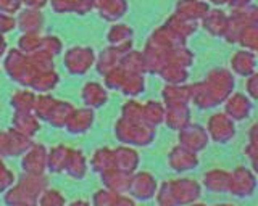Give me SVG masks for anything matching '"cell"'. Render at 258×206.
<instances>
[{"label":"cell","mask_w":258,"mask_h":206,"mask_svg":"<svg viewBox=\"0 0 258 206\" xmlns=\"http://www.w3.org/2000/svg\"><path fill=\"white\" fill-rule=\"evenodd\" d=\"M171 188V195H173V200L174 204H190L194 201L199 200L200 196V188L197 184H192V182H181V185L174 188L173 185L169 187Z\"/></svg>","instance_id":"obj_1"},{"label":"cell","mask_w":258,"mask_h":206,"mask_svg":"<svg viewBox=\"0 0 258 206\" xmlns=\"http://www.w3.org/2000/svg\"><path fill=\"white\" fill-rule=\"evenodd\" d=\"M68 206H92V204L86 200H75V201H71Z\"/></svg>","instance_id":"obj_5"},{"label":"cell","mask_w":258,"mask_h":206,"mask_svg":"<svg viewBox=\"0 0 258 206\" xmlns=\"http://www.w3.org/2000/svg\"><path fill=\"white\" fill-rule=\"evenodd\" d=\"M215 206H236V204H232V203H218Z\"/></svg>","instance_id":"obj_7"},{"label":"cell","mask_w":258,"mask_h":206,"mask_svg":"<svg viewBox=\"0 0 258 206\" xmlns=\"http://www.w3.org/2000/svg\"><path fill=\"white\" fill-rule=\"evenodd\" d=\"M15 206H24V204H15Z\"/></svg>","instance_id":"obj_8"},{"label":"cell","mask_w":258,"mask_h":206,"mask_svg":"<svg viewBox=\"0 0 258 206\" xmlns=\"http://www.w3.org/2000/svg\"><path fill=\"white\" fill-rule=\"evenodd\" d=\"M185 206H207V204H204V203H197V201H194V203H190V204H185Z\"/></svg>","instance_id":"obj_6"},{"label":"cell","mask_w":258,"mask_h":206,"mask_svg":"<svg viewBox=\"0 0 258 206\" xmlns=\"http://www.w3.org/2000/svg\"><path fill=\"white\" fill-rule=\"evenodd\" d=\"M113 206H136L133 198H127L123 195H116L115 196V201H113Z\"/></svg>","instance_id":"obj_4"},{"label":"cell","mask_w":258,"mask_h":206,"mask_svg":"<svg viewBox=\"0 0 258 206\" xmlns=\"http://www.w3.org/2000/svg\"><path fill=\"white\" fill-rule=\"evenodd\" d=\"M37 204L39 206H67V201H64V198L61 196L60 192H56V190H47V192H44L39 196Z\"/></svg>","instance_id":"obj_2"},{"label":"cell","mask_w":258,"mask_h":206,"mask_svg":"<svg viewBox=\"0 0 258 206\" xmlns=\"http://www.w3.org/2000/svg\"><path fill=\"white\" fill-rule=\"evenodd\" d=\"M115 196L116 195H111V192H108V190H99V192L94 195L92 206H113Z\"/></svg>","instance_id":"obj_3"}]
</instances>
